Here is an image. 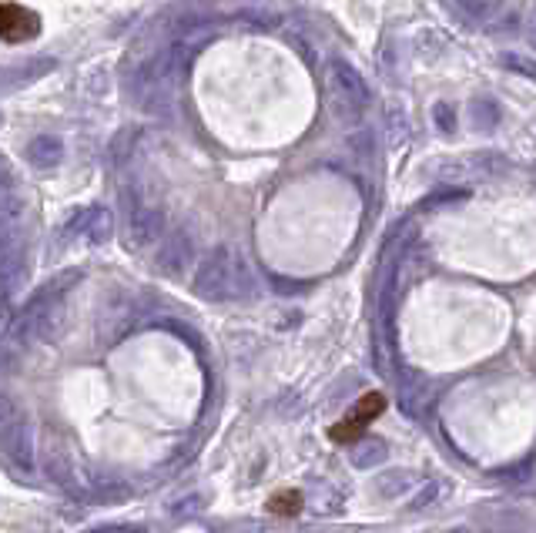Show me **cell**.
Masks as SVG:
<instances>
[{"label":"cell","mask_w":536,"mask_h":533,"mask_svg":"<svg viewBox=\"0 0 536 533\" xmlns=\"http://www.w3.org/2000/svg\"><path fill=\"white\" fill-rule=\"evenodd\" d=\"M325 84H329V104H332V114L339 121H359L362 111L369 104V88H366V78L352 68L349 61L342 57H332L329 61V71H325Z\"/></svg>","instance_id":"obj_1"},{"label":"cell","mask_w":536,"mask_h":533,"mask_svg":"<svg viewBox=\"0 0 536 533\" xmlns=\"http://www.w3.org/2000/svg\"><path fill=\"white\" fill-rule=\"evenodd\" d=\"M235 262L238 252L232 245H215L212 252H205V259L195 269V279H191V289H195L198 299L205 302L235 299Z\"/></svg>","instance_id":"obj_2"},{"label":"cell","mask_w":536,"mask_h":533,"mask_svg":"<svg viewBox=\"0 0 536 533\" xmlns=\"http://www.w3.org/2000/svg\"><path fill=\"white\" fill-rule=\"evenodd\" d=\"M64 326V299H54V295L37 292L31 299V306L21 312L14 326V336L21 342H51Z\"/></svg>","instance_id":"obj_3"},{"label":"cell","mask_w":536,"mask_h":533,"mask_svg":"<svg viewBox=\"0 0 536 533\" xmlns=\"http://www.w3.org/2000/svg\"><path fill=\"white\" fill-rule=\"evenodd\" d=\"M195 249H198L195 228L188 222L178 225L175 232L161 242V249L155 255V269L165 275V279H181V275L191 269V262H195Z\"/></svg>","instance_id":"obj_4"},{"label":"cell","mask_w":536,"mask_h":533,"mask_svg":"<svg viewBox=\"0 0 536 533\" xmlns=\"http://www.w3.org/2000/svg\"><path fill=\"white\" fill-rule=\"evenodd\" d=\"M0 456L21 480L34 477V430L24 416L0 433Z\"/></svg>","instance_id":"obj_5"},{"label":"cell","mask_w":536,"mask_h":533,"mask_svg":"<svg viewBox=\"0 0 536 533\" xmlns=\"http://www.w3.org/2000/svg\"><path fill=\"white\" fill-rule=\"evenodd\" d=\"M54 68H57L54 57H27V61L4 64V68H0V94H14V91L31 88V84L47 78Z\"/></svg>","instance_id":"obj_6"},{"label":"cell","mask_w":536,"mask_h":533,"mask_svg":"<svg viewBox=\"0 0 536 533\" xmlns=\"http://www.w3.org/2000/svg\"><path fill=\"white\" fill-rule=\"evenodd\" d=\"M131 319H134V306H131L128 295H124V292H108V295H104L101 309H98V332H101L104 342L121 339L124 332H128V326H131Z\"/></svg>","instance_id":"obj_7"},{"label":"cell","mask_w":536,"mask_h":533,"mask_svg":"<svg viewBox=\"0 0 536 533\" xmlns=\"http://www.w3.org/2000/svg\"><path fill=\"white\" fill-rule=\"evenodd\" d=\"M165 235V212L158 205H141L138 212L128 218V242L131 249H148Z\"/></svg>","instance_id":"obj_8"},{"label":"cell","mask_w":536,"mask_h":533,"mask_svg":"<svg viewBox=\"0 0 536 533\" xmlns=\"http://www.w3.org/2000/svg\"><path fill=\"white\" fill-rule=\"evenodd\" d=\"M111 228H114L111 212L104 205H94V208H88V212L74 215V222L67 225V232L81 235V239L88 242V245H104V242L111 239Z\"/></svg>","instance_id":"obj_9"},{"label":"cell","mask_w":536,"mask_h":533,"mask_svg":"<svg viewBox=\"0 0 536 533\" xmlns=\"http://www.w3.org/2000/svg\"><path fill=\"white\" fill-rule=\"evenodd\" d=\"M413 490H419V473L409 470V466H392L376 480V493L382 500H402Z\"/></svg>","instance_id":"obj_10"},{"label":"cell","mask_w":536,"mask_h":533,"mask_svg":"<svg viewBox=\"0 0 536 533\" xmlns=\"http://www.w3.org/2000/svg\"><path fill=\"white\" fill-rule=\"evenodd\" d=\"M44 473L57 487H67V490L74 487V463L64 446H57L54 436H47V443H44Z\"/></svg>","instance_id":"obj_11"},{"label":"cell","mask_w":536,"mask_h":533,"mask_svg":"<svg viewBox=\"0 0 536 533\" xmlns=\"http://www.w3.org/2000/svg\"><path fill=\"white\" fill-rule=\"evenodd\" d=\"M27 161L34 168H57L64 161V141L57 135H34L27 141Z\"/></svg>","instance_id":"obj_12"},{"label":"cell","mask_w":536,"mask_h":533,"mask_svg":"<svg viewBox=\"0 0 536 533\" xmlns=\"http://www.w3.org/2000/svg\"><path fill=\"white\" fill-rule=\"evenodd\" d=\"M27 202L17 192H0V235L24 232Z\"/></svg>","instance_id":"obj_13"},{"label":"cell","mask_w":536,"mask_h":533,"mask_svg":"<svg viewBox=\"0 0 536 533\" xmlns=\"http://www.w3.org/2000/svg\"><path fill=\"white\" fill-rule=\"evenodd\" d=\"M349 460L356 470H372V466H382L389 460V450H386V443L376 440V436H366V440H359L352 446Z\"/></svg>","instance_id":"obj_14"},{"label":"cell","mask_w":536,"mask_h":533,"mask_svg":"<svg viewBox=\"0 0 536 533\" xmlns=\"http://www.w3.org/2000/svg\"><path fill=\"white\" fill-rule=\"evenodd\" d=\"M141 128H134V125H128V128H121L118 135L111 138V148H108V155H111V165H128V161L134 158V151H138V145H141Z\"/></svg>","instance_id":"obj_15"},{"label":"cell","mask_w":536,"mask_h":533,"mask_svg":"<svg viewBox=\"0 0 536 533\" xmlns=\"http://www.w3.org/2000/svg\"><path fill=\"white\" fill-rule=\"evenodd\" d=\"M399 399H402V406H406V413H419L426 403H429V383L423 376H406L399 383Z\"/></svg>","instance_id":"obj_16"},{"label":"cell","mask_w":536,"mask_h":533,"mask_svg":"<svg viewBox=\"0 0 536 533\" xmlns=\"http://www.w3.org/2000/svg\"><path fill=\"white\" fill-rule=\"evenodd\" d=\"M496 125H500V104L486 98L469 104V128L490 135V131H496Z\"/></svg>","instance_id":"obj_17"},{"label":"cell","mask_w":536,"mask_h":533,"mask_svg":"<svg viewBox=\"0 0 536 533\" xmlns=\"http://www.w3.org/2000/svg\"><path fill=\"white\" fill-rule=\"evenodd\" d=\"M459 11H463L473 24L490 27L496 17L503 14V0H459Z\"/></svg>","instance_id":"obj_18"},{"label":"cell","mask_w":536,"mask_h":533,"mask_svg":"<svg viewBox=\"0 0 536 533\" xmlns=\"http://www.w3.org/2000/svg\"><path fill=\"white\" fill-rule=\"evenodd\" d=\"M309 500H312V507L319 513H335L342 507V497H339V490H335L332 483H315Z\"/></svg>","instance_id":"obj_19"},{"label":"cell","mask_w":536,"mask_h":533,"mask_svg":"<svg viewBox=\"0 0 536 533\" xmlns=\"http://www.w3.org/2000/svg\"><path fill=\"white\" fill-rule=\"evenodd\" d=\"M349 148H352V155H356L359 161H376V135H372L369 128L349 135Z\"/></svg>","instance_id":"obj_20"},{"label":"cell","mask_w":536,"mask_h":533,"mask_svg":"<svg viewBox=\"0 0 536 533\" xmlns=\"http://www.w3.org/2000/svg\"><path fill=\"white\" fill-rule=\"evenodd\" d=\"M439 493H443V483H423V487H419V493L413 500H409V513H423L426 507H433V503L439 500Z\"/></svg>","instance_id":"obj_21"},{"label":"cell","mask_w":536,"mask_h":533,"mask_svg":"<svg viewBox=\"0 0 536 533\" xmlns=\"http://www.w3.org/2000/svg\"><path fill=\"white\" fill-rule=\"evenodd\" d=\"M433 121H436V128L443 131V135H453V131H456V108L449 101L433 104Z\"/></svg>","instance_id":"obj_22"},{"label":"cell","mask_w":536,"mask_h":533,"mask_svg":"<svg viewBox=\"0 0 536 533\" xmlns=\"http://www.w3.org/2000/svg\"><path fill=\"white\" fill-rule=\"evenodd\" d=\"M500 64L503 68H510V71H516V74H523V78H533L536 81V61H530V57H523V54H503L500 57Z\"/></svg>","instance_id":"obj_23"},{"label":"cell","mask_w":536,"mask_h":533,"mask_svg":"<svg viewBox=\"0 0 536 533\" xmlns=\"http://www.w3.org/2000/svg\"><path fill=\"white\" fill-rule=\"evenodd\" d=\"M356 389H359V376H356V373L342 376V383H335V386L329 389V403H335V399H339V403H346V399L356 393Z\"/></svg>","instance_id":"obj_24"},{"label":"cell","mask_w":536,"mask_h":533,"mask_svg":"<svg viewBox=\"0 0 536 533\" xmlns=\"http://www.w3.org/2000/svg\"><path fill=\"white\" fill-rule=\"evenodd\" d=\"M386 121H389V141L399 145V141L406 138V118H402V108H389Z\"/></svg>","instance_id":"obj_25"},{"label":"cell","mask_w":536,"mask_h":533,"mask_svg":"<svg viewBox=\"0 0 536 533\" xmlns=\"http://www.w3.org/2000/svg\"><path fill=\"white\" fill-rule=\"evenodd\" d=\"M21 420V413H17V406H14V399L7 396V393H0V433L7 430L11 423Z\"/></svg>","instance_id":"obj_26"},{"label":"cell","mask_w":536,"mask_h":533,"mask_svg":"<svg viewBox=\"0 0 536 533\" xmlns=\"http://www.w3.org/2000/svg\"><path fill=\"white\" fill-rule=\"evenodd\" d=\"M523 34H526V44H530V51H536V0H533V7H530V11H526Z\"/></svg>","instance_id":"obj_27"},{"label":"cell","mask_w":536,"mask_h":533,"mask_svg":"<svg viewBox=\"0 0 536 533\" xmlns=\"http://www.w3.org/2000/svg\"><path fill=\"white\" fill-rule=\"evenodd\" d=\"M111 533H145V530H138V527H111Z\"/></svg>","instance_id":"obj_28"},{"label":"cell","mask_w":536,"mask_h":533,"mask_svg":"<svg viewBox=\"0 0 536 533\" xmlns=\"http://www.w3.org/2000/svg\"><path fill=\"white\" fill-rule=\"evenodd\" d=\"M7 182V165H4V158H0V185Z\"/></svg>","instance_id":"obj_29"},{"label":"cell","mask_w":536,"mask_h":533,"mask_svg":"<svg viewBox=\"0 0 536 533\" xmlns=\"http://www.w3.org/2000/svg\"><path fill=\"white\" fill-rule=\"evenodd\" d=\"M446 533H469L466 527H453V530H446Z\"/></svg>","instance_id":"obj_30"},{"label":"cell","mask_w":536,"mask_h":533,"mask_svg":"<svg viewBox=\"0 0 536 533\" xmlns=\"http://www.w3.org/2000/svg\"><path fill=\"white\" fill-rule=\"evenodd\" d=\"M91 533H111V527H101V530H91Z\"/></svg>","instance_id":"obj_31"},{"label":"cell","mask_w":536,"mask_h":533,"mask_svg":"<svg viewBox=\"0 0 536 533\" xmlns=\"http://www.w3.org/2000/svg\"><path fill=\"white\" fill-rule=\"evenodd\" d=\"M0 125H4V114H0Z\"/></svg>","instance_id":"obj_32"}]
</instances>
